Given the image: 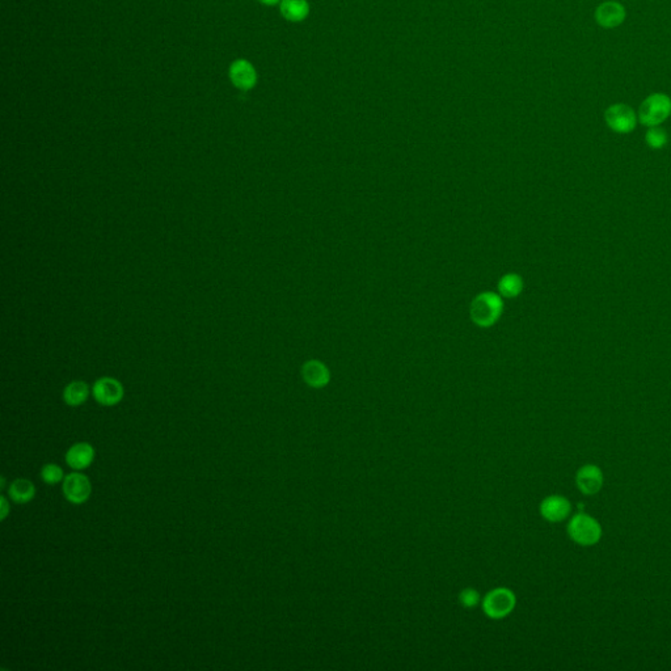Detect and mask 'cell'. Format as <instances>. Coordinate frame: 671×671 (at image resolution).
Instances as JSON below:
<instances>
[{
  "mask_svg": "<svg viewBox=\"0 0 671 671\" xmlns=\"http://www.w3.org/2000/svg\"><path fill=\"white\" fill-rule=\"evenodd\" d=\"M568 534L577 544L583 547L594 546L600 542L602 528L595 519L588 514L574 515L568 525Z\"/></svg>",
  "mask_w": 671,
  "mask_h": 671,
  "instance_id": "cell-1",
  "label": "cell"
},
{
  "mask_svg": "<svg viewBox=\"0 0 671 671\" xmlns=\"http://www.w3.org/2000/svg\"><path fill=\"white\" fill-rule=\"evenodd\" d=\"M515 603V595L510 589L496 588L489 591L483 600L484 614L494 620L506 618L513 612Z\"/></svg>",
  "mask_w": 671,
  "mask_h": 671,
  "instance_id": "cell-2",
  "label": "cell"
},
{
  "mask_svg": "<svg viewBox=\"0 0 671 671\" xmlns=\"http://www.w3.org/2000/svg\"><path fill=\"white\" fill-rule=\"evenodd\" d=\"M671 115V100L663 93H653L643 101L638 117L641 124L654 127L663 124Z\"/></svg>",
  "mask_w": 671,
  "mask_h": 671,
  "instance_id": "cell-3",
  "label": "cell"
},
{
  "mask_svg": "<svg viewBox=\"0 0 671 671\" xmlns=\"http://www.w3.org/2000/svg\"><path fill=\"white\" fill-rule=\"evenodd\" d=\"M64 498L72 505H81L88 501L92 493V484L88 476L81 472H70L64 476L62 483Z\"/></svg>",
  "mask_w": 671,
  "mask_h": 671,
  "instance_id": "cell-4",
  "label": "cell"
},
{
  "mask_svg": "<svg viewBox=\"0 0 671 671\" xmlns=\"http://www.w3.org/2000/svg\"><path fill=\"white\" fill-rule=\"evenodd\" d=\"M606 122L617 133H631L637 124V117L632 107L626 104H615L606 110Z\"/></svg>",
  "mask_w": 671,
  "mask_h": 671,
  "instance_id": "cell-5",
  "label": "cell"
},
{
  "mask_svg": "<svg viewBox=\"0 0 671 671\" xmlns=\"http://www.w3.org/2000/svg\"><path fill=\"white\" fill-rule=\"evenodd\" d=\"M92 394L98 403L105 407H113L124 397V387L115 378H101L92 388Z\"/></svg>",
  "mask_w": 671,
  "mask_h": 671,
  "instance_id": "cell-6",
  "label": "cell"
},
{
  "mask_svg": "<svg viewBox=\"0 0 671 671\" xmlns=\"http://www.w3.org/2000/svg\"><path fill=\"white\" fill-rule=\"evenodd\" d=\"M96 457V450L88 442H78L74 443L71 448L66 451V463L74 471L87 469L93 463Z\"/></svg>",
  "mask_w": 671,
  "mask_h": 671,
  "instance_id": "cell-7",
  "label": "cell"
},
{
  "mask_svg": "<svg viewBox=\"0 0 671 671\" xmlns=\"http://www.w3.org/2000/svg\"><path fill=\"white\" fill-rule=\"evenodd\" d=\"M572 505L563 496H549L540 503V514L549 522H561L569 517Z\"/></svg>",
  "mask_w": 671,
  "mask_h": 671,
  "instance_id": "cell-8",
  "label": "cell"
},
{
  "mask_svg": "<svg viewBox=\"0 0 671 671\" xmlns=\"http://www.w3.org/2000/svg\"><path fill=\"white\" fill-rule=\"evenodd\" d=\"M230 79L233 86L239 90H252L257 83V72L251 62L245 59H238L230 67Z\"/></svg>",
  "mask_w": 671,
  "mask_h": 671,
  "instance_id": "cell-9",
  "label": "cell"
},
{
  "mask_svg": "<svg viewBox=\"0 0 671 671\" xmlns=\"http://www.w3.org/2000/svg\"><path fill=\"white\" fill-rule=\"evenodd\" d=\"M576 483L583 494L593 496L598 493L603 485V474L597 465H583L577 472Z\"/></svg>",
  "mask_w": 671,
  "mask_h": 671,
  "instance_id": "cell-10",
  "label": "cell"
},
{
  "mask_svg": "<svg viewBox=\"0 0 671 671\" xmlns=\"http://www.w3.org/2000/svg\"><path fill=\"white\" fill-rule=\"evenodd\" d=\"M626 18V9L618 1H605L595 11V20L603 28H615Z\"/></svg>",
  "mask_w": 671,
  "mask_h": 671,
  "instance_id": "cell-11",
  "label": "cell"
},
{
  "mask_svg": "<svg viewBox=\"0 0 671 671\" xmlns=\"http://www.w3.org/2000/svg\"><path fill=\"white\" fill-rule=\"evenodd\" d=\"M501 308V303L497 296H480L474 307V320L480 324H491L494 322V319L498 316Z\"/></svg>",
  "mask_w": 671,
  "mask_h": 671,
  "instance_id": "cell-12",
  "label": "cell"
},
{
  "mask_svg": "<svg viewBox=\"0 0 671 671\" xmlns=\"http://www.w3.org/2000/svg\"><path fill=\"white\" fill-rule=\"evenodd\" d=\"M36 496V486L28 479H16L8 486V497L11 501L24 505L32 501Z\"/></svg>",
  "mask_w": 671,
  "mask_h": 671,
  "instance_id": "cell-13",
  "label": "cell"
},
{
  "mask_svg": "<svg viewBox=\"0 0 671 671\" xmlns=\"http://www.w3.org/2000/svg\"><path fill=\"white\" fill-rule=\"evenodd\" d=\"M281 13L288 21H302L308 16L307 0H281Z\"/></svg>",
  "mask_w": 671,
  "mask_h": 671,
  "instance_id": "cell-14",
  "label": "cell"
},
{
  "mask_svg": "<svg viewBox=\"0 0 671 671\" xmlns=\"http://www.w3.org/2000/svg\"><path fill=\"white\" fill-rule=\"evenodd\" d=\"M88 395H90L88 385L81 380H75L70 385H66L63 391V400L70 407H79L87 402Z\"/></svg>",
  "mask_w": 671,
  "mask_h": 671,
  "instance_id": "cell-15",
  "label": "cell"
},
{
  "mask_svg": "<svg viewBox=\"0 0 671 671\" xmlns=\"http://www.w3.org/2000/svg\"><path fill=\"white\" fill-rule=\"evenodd\" d=\"M303 379L305 383L315 388H320L328 382V371L319 362H308L303 367Z\"/></svg>",
  "mask_w": 671,
  "mask_h": 671,
  "instance_id": "cell-16",
  "label": "cell"
},
{
  "mask_svg": "<svg viewBox=\"0 0 671 671\" xmlns=\"http://www.w3.org/2000/svg\"><path fill=\"white\" fill-rule=\"evenodd\" d=\"M40 476L47 485H55V484L63 482V479H64L62 467L55 465V463H47V465H44L41 468Z\"/></svg>",
  "mask_w": 671,
  "mask_h": 671,
  "instance_id": "cell-17",
  "label": "cell"
},
{
  "mask_svg": "<svg viewBox=\"0 0 671 671\" xmlns=\"http://www.w3.org/2000/svg\"><path fill=\"white\" fill-rule=\"evenodd\" d=\"M646 144L652 148H663L665 144H667V134L663 129H660L657 126L650 127V130L646 133Z\"/></svg>",
  "mask_w": 671,
  "mask_h": 671,
  "instance_id": "cell-18",
  "label": "cell"
},
{
  "mask_svg": "<svg viewBox=\"0 0 671 671\" xmlns=\"http://www.w3.org/2000/svg\"><path fill=\"white\" fill-rule=\"evenodd\" d=\"M459 602L465 609H474L480 602V594L472 588H465L459 594Z\"/></svg>",
  "mask_w": 671,
  "mask_h": 671,
  "instance_id": "cell-19",
  "label": "cell"
},
{
  "mask_svg": "<svg viewBox=\"0 0 671 671\" xmlns=\"http://www.w3.org/2000/svg\"><path fill=\"white\" fill-rule=\"evenodd\" d=\"M520 288H522V281L517 276L503 278L501 282V290L506 296H517Z\"/></svg>",
  "mask_w": 671,
  "mask_h": 671,
  "instance_id": "cell-20",
  "label": "cell"
},
{
  "mask_svg": "<svg viewBox=\"0 0 671 671\" xmlns=\"http://www.w3.org/2000/svg\"><path fill=\"white\" fill-rule=\"evenodd\" d=\"M0 509H1V511H0V519L4 520V519L8 517L9 513H11V505H9L8 500H7V497H6L4 494L0 497Z\"/></svg>",
  "mask_w": 671,
  "mask_h": 671,
  "instance_id": "cell-21",
  "label": "cell"
},
{
  "mask_svg": "<svg viewBox=\"0 0 671 671\" xmlns=\"http://www.w3.org/2000/svg\"><path fill=\"white\" fill-rule=\"evenodd\" d=\"M259 1L265 6H276L278 3H281V0H259Z\"/></svg>",
  "mask_w": 671,
  "mask_h": 671,
  "instance_id": "cell-22",
  "label": "cell"
},
{
  "mask_svg": "<svg viewBox=\"0 0 671 671\" xmlns=\"http://www.w3.org/2000/svg\"><path fill=\"white\" fill-rule=\"evenodd\" d=\"M4 486H6V479L3 477V479H1V489H4Z\"/></svg>",
  "mask_w": 671,
  "mask_h": 671,
  "instance_id": "cell-23",
  "label": "cell"
}]
</instances>
